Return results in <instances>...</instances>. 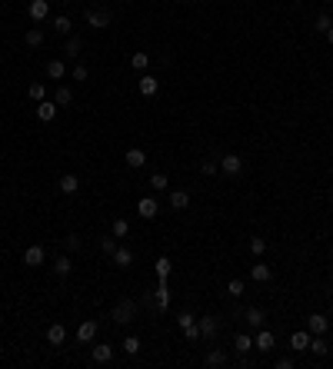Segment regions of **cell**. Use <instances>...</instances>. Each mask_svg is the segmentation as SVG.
<instances>
[{
	"mask_svg": "<svg viewBox=\"0 0 333 369\" xmlns=\"http://www.w3.org/2000/svg\"><path fill=\"white\" fill-rule=\"evenodd\" d=\"M127 233H130V223H127V219H113V236L124 239Z\"/></svg>",
	"mask_w": 333,
	"mask_h": 369,
	"instance_id": "d590c367",
	"label": "cell"
},
{
	"mask_svg": "<svg viewBox=\"0 0 333 369\" xmlns=\"http://www.w3.org/2000/svg\"><path fill=\"white\" fill-rule=\"evenodd\" d=\"M330 13H333V0H330Z\"/></svg>",
	"mask_w": 333,
	"mask_h": 369,
	"instance_id": "c3c4849f",
	"label": "cell"
},
{
	"mask_svg": "<svg viewBox=\"0 0 333 369\" xmlns=\"http://www.w3.org/2000/svg\"><path fill=\"white\" fill-rule=\"evenodd\" d=\"M44 260H47L44 246H27V250H24V263H27V266H40Z\"/></svg>",
	"mask_w": 333,
	"mask_h": 369,
	"instance_id": "7c38bea8",
	"label": "cell"
},
{
	"mask_svg": "<svg viewBox=\"0 0 333 369\" xmlns=\"http://www.w3.org/2000/svg\"><path fill=\"white\" fill-rule=\"evenodd\" d=\"M264 250H267V239L264 236H253L250 239V253H253V256H264Z\"/></svg>",
	"mask_w": 333,
	"mask_h": 369,
	"instance_id": "8d00e7d4",
	"label": "cell"
},
{
	"mask_svg": "<svg viewBox=\"0 0 333 369\" xmlns=\"http://www.w3.org/2000/svg\"><path fill=\"white\" fill-rule=\"evenodd\" d=\"M157 87H160L157 77H150V73L140 77V94H144V97H153V94H157Z\"/></svg>",
	"mask_w": 333,
	"mask_h": 369,
	"instance_id": "7402d4cb",
	"label": "cell"
},
{
	"mask_svg": "<svg viewBox=\"0 0 333 369\" xmlns=\"http://www.w3.org/2000/svg\"><path fill=\"white\" fill-rule=\"evenodd\" d=\"M147 63H150V57H147V53H133L130 57V67L133 70H147Z\"/></svg>",
	"mask_w": 333,
	"mask_h": 369,
	"instance_id": "74e56055",
	"label": "cell"
},
{
	"mask_svg": "<svg viewBox=\"0 0 333 369\" xmlns=\"http://www.w3.org/2000/svg\"><path fill=\"white\" fill-rule=\"evenodd\" d=\"M157 200H153V196H140V203H137V213H140V216H144V219H153V216H157Z\"/></svg>",
	"mask_w": 333,
	"mask_h": 369,
	"instance_id": "8fae6325",
	"label": "cell"
},
{
	"mask_svg": "<svg viewBox=\"0 0 333 369\" xmlns=\"http://www.w3.org/2000/svg\"><path fill=\"white\" fill-rule=\"evenodd\" d=\"M100 250L107 253V256H113V253H117V239H113V236H103V239H100Z\"/></svg>",
	"mask_w": 333,
	"mask_h": 369,
	"instance_id": "b9f144b4",
	"label": "cell"
},
{
	"mask_svg": "<svg viewBox=\"0 0 333 369\" xmlns=\"http://www.w3.org/2000/svg\"><path fill=\"white\" fill-rule=\"evenodd\" d=\"M124 353L137 356V353H140V339H137V336H127V339H124Z\"/></svg>",
	"mask_w": 333,
	"mask_h": 369,
	"instance_id": "f35d334b",
	"label": "cell"
},
{
	"mask_svg": "<svg viewBox=\"0 0 333 369\" xmlns=\"http://www.w3.org/2000/svg\"><path fill=\"white\" fill-rule=\"evenodd\" d=\"M27 97H30L33 103L47 100V87H44V83H30V87H27Z\"/></svg>",
	"mask_w": 333,
	"mask_h": 369,
	"instance_id": "83f0119b",
	"label": "cell"
},
{
	"mask_svg": "<svg viewBox=\"0 0 333 369\" xmlns=\"http://www.w3.org/2000/svg\"><path fill=\"white\" fill-rule=\"evenodd\" d=\"M330 27H333V17H330V13H320V17H317V30H320V33H327Z\"/></svg>",
	"mask_w": 333,
	"mask_h": 369,
	"instance_id": "60d3db41",
	"label": "cell"
},
{
	"mask_svg": "<svg viewBox=\"0 0 333 369\" xmlns=\"http://www.w3.org/2000/svg\"><path fill=\"white\" fill-rule=\"evenodd\" d=\"M247 326H253V329H260V326H264V309H260V306H250V309H247Z\"/></svg>",
	"mask_w": 333,
	"mask_h": 369,
	"instance_id": "484cf974",
	"label": "cell"
},
{
	"mask_svg": "<svg viewBox=\"0 0 333 369\" xmlns=\"http://www.w3.org/2000/svg\"><path fill=\"white\" fill-rule=\"evenodd\" d=\"M63 243H67V250L74 253V250H80V236H77V233H70L67 239H63Z\"/></svg>",
	"mask_w": 333,
	"mask_h": 369,
	"instance_id": "ee69618b",
	"label": "cell"
},
{
	"mask_svg": "<svg viewBox=\"0 0 333 369\" xmlns=\"http://www.w3.org/2000/svg\"><path fill=\"white\" fill-rule=\"evenodd\" d=\"M27 47H40V44H44V30H37V27H33V30H27Z\"/></svg>",
	"mask_w": 333,
	"mask_h": 369,
	"instance_id": "d6a6232c",
	"label": "cell"
},
{
	"mask_svg": "<svg viewBox=\"0 0 333 369\" xmlns=\"http://www.w3.org/2000/svg\"><path fill=\"white\" fill-rule=\"evenodd\" d=\"M150 190H157V193H160V190H167V173H153L150 176Z\"/></svg>",
	"mask_w": 333,
	"mask_h": 369,
	"instance_id": "ab89813d",
	"label": "cell"
},
{
	"mask_svg": "<svg viewBox=\"0 0 333 369\" xmlns=\"http://www.w3.org/2000/svg\"><path fill=\"white\" fill-rule=\"evenodd\" d=\"M110 359H113V346L110 343H97L94 346V363L103 366V363H110Z\"/></svg>",
	"mask_w": 333,
	"mask_h": 369,
	"instance_id": "e0dca14e",
	"label": "cell"
},
{
	"mask_svg": "<svg viewBox=\"0 0 333 369\" xmlns=\"http://www.w3.org/2000/svg\"><path fill=\"white\" fill-rule=\"evenodd\" d=\"M327 40H330V44H333V27H330V30H327Z\"/></svg>",
	"mask_w": 333,
	"mask_h": 369,
	"instance_id": "7dc6e473",
	"label": "cell"
},
{
	"mask_svg": "<svg viewBox=\"0 0 333 369\" xmlns=\"http://www.w3.org/2000/svg\"><path fill=\"white\" fill-rule=\"evenodd\" d=\"M80 37H70L67 44H63V57H80Z\"/></svg>",
	"mask_w": 333,
	"mask_h": 369,
	"instance_id": "f546056e",
	"label": "cell"
},
{
	"mask_svg": "<svg viewBox=\"0 0 333 369\" xmlns=\"http://www.w3.org/2000/svg\"><path fill=\"white\" fill-rule=\"evenodd\" d=\"M307 346H310V329H296V333H290V349L303 353Z\"/></svg>",
	"mask_w": 333,
	"mask_h": 369,
	"instance_id": "4fadbf2b",
	"label": "cell"
},
{
	"mask_svg": "<svg viewBox=\"0 0 333 369\" xmlns=\"http://www.w3.org/2000/svg\"><path fill=\"white\" fill-rule=\"evenodd\" d=\"M207 366H226V353L223 349H210L207 353Z\"/></svg>",
	"mask_w": 333,
	"mask_h": 369,
	"instance_id": "4dcf8cb0",
	"label": "cell"
},
{
	"mask_svg": "<svg viewBox=\"0 0 333 369\" xmlns=\"http://www.w3.org/2000/svg\"><path fill=\"white\" fill-rule=\"evenodd\" d=\"M307 329H310V336H327L330 319L323 316V313H310V316H307Z\"/></svg>",
	"mask_w": 333,
	"mask_h": 369,
	"instance_id": "7a4b0ae2",
	"label": "cell"
},
{
	"mask_svg": "<svg viewBox=\"0 0 333 369\" xmlns=\"http://www.w3.org/2000/svg\"><path fill=\"white\" fill-rule=\"evenodd\" d=\"M177 326L183 329V336H187V339H197V336H200V329H197V319L190 316V313H180V316H177Z\"/></svg>",
	"mask_w": 333,
	"mask_h": 369,
	"instance_id": "9c48e42d",
	"label": "cell"
},
{
	"mask_svg": "<svg viewBox=\"0 0 333 369\" xmlns=\"http://www.w3.org/2000/svg\"><path fill=\"white\" fill-rule=\"evenodd\" d=\"M133 319H137V303L133 300H120L117 306H113V323L127 326V323H133Z\"/></svg>",
	"mask_w": 333,
	"mask_h": 369,
	"instance_id": "6da1fadb",
	"label": "cell"
},
{
	"mask_svg": "<svg viewBox=\"0 0 333 369\" xmlns=\"http://www.w3.org/2000/svg\"><path fill=\"white\" fill-rule=\"evenodd\" d=\"M233 349H237V353H250L253 349V336H250V333H240V336L233 339Z\"/></svg>",
	"mask_w": 333,
	"mask_h": 369,
	"instance_id": "cb8c5ba5",
	"label": "cell"
},
{
	"mask_svg": "<svg viewBox=\"0 0 333 369\" xmlns=\"http://www.w3.org/2000/svg\"><path fill=\"white\" fill-rule=\"evenodd\" d=\"M70 269H74V263H70V256H57V263H54V273L60 276V280H63V276L70 273Z\"/></svg>",
	"mask_w": 333,
	"mask_h": 369,
	"instance_id": "f1b7e54d",
	"label": "cell"
},
{
	"mask_svg": "<svg viewBox=\"0 0 333 369\" xmlns=\"http://www.w3.org/2000/svg\"><path fill=\"white\" fill-rule=\"evenodd\" d=\"M27 13L33 17V24H40V20L50 17V4H47V0H30V4H27Z\"/></svg>",
	"mask_w": 333,
	"mask_h": 369,
	"instance_id": "277c9868",
	"label": "cell"
},
{
	"mask_svg": "<svg viewBox=\"0 0 333 369\" xmlns=\"http://www.w3.org/2000/svg\"><path fill=\"white\" fill-rule=\"evenodd\" d=\"M54 117H57V103H54V100H40V103H37V120L50 123Z\"/></svg>",
	"mask_w": 333,
	"mask_h": 369,
	"instance_id": "ac0fdd59",
	"label": "cell"
},
{
	"mask_svg": "<svg viewBox=\"0 0 333 369\" xmlns=\"http://www.w3.org/2000/svg\"><path fill=\"white\" fill-rule=\"evenodd\" d=\"M170 207L173 210H187L190 207V193L187 190H173V193H170Z\"/></svg>",
	"mask_w": 333,
	"mask_h": 369,
	"instance_id": "44dd1931",
	"label": "cell"
},
{
	"mask_svg": "<svg viewBox=\"0 0 333 369\" xmlns=\"http://www.w3.org/2000/svg\"><path fill=\"white\" fill-rule=\"evenodd\" d=\"M307 349L313 353V356H327V349H330V346H327V339H323V336H313V339H310V346H307Z\"/></svg>",
	"mask_w": 333,
	"mask_h": 369,
	"instance_id": "4316f807",
	"label": "cell"
},
{
	"mask_svg": "<svg viewBox=\"0 0 333 369\" xmlns=\"http://www.w3.org/2000/svg\"><path fill=\"white\" fill-rule=\"evenodd\" d=\"M153 306H157V313H164V309L170 306V286H167V280H160V286L153 289Z\"/></svg>",
	"mask_w": 333,
	"mask_h": 369,
	"instance_id": "30bf717a",
	"label": "cell"
},
{
	"mask_svg": "<svg viewBox=\"0 0 333 369\" xmlns=\"http://www.w3.org/2000/svg\"><path fill=\"white\" fill-rule=\"evenodd\" d=\"M243 289H247L243 280H230V283H226V296H233V300H237V296H243Z\"/></svg>",
	"mask_w": 333,
	"mask_h": 369,
	"instance_id": "1f68e13d",
	"label": "cell"
},
{
	"mask_svg": "<svg viewBox=\"0 0 333 369\" xmlns=\"http://www.w3.org/2000/svg\"><path fill=\"white\" fill-rule=\"evenodd\" d=\"M70 27H74V24H70V17H63V13H60V17H54V30L57 33H70Z\"/></svg>",
	"mask_w": 333,
	"mask_h": 369,
	"instance_id": "e575fe53",
	"label": "cell"
},
{
	"mask_svg": "<svg viewBox=\"0 0 333 369\" xmlns=\"http://www.w3.org/2000/svg\"><path fill=\"white\" fill-rule=\"evenodd\" d=\"M153 269H157V276H160V280H167V276H170V269H173V266H170V260H167V256H160L157 263H153Z\"/></svg>",
	"mask_w": 333,
	"mask_h": 369,
	"instance_id": "836d02e7",
	"label": "cell"
},
{
	"mask_svg": "<svg viewBox=\"0 0 333 369\" xmlns=\"http://www.w3.org/2000/svg\"><path fill=\"white\" fill-rule=\"evenodd\" d=\"M97 329H100V326H97L94 319H83V323L77 326V339H80L83 346H90V343H94V339H97Z\"/></svg>",
	"mask_w": 333,
	"mask_h": 369,
	"instance_id": "3957f363",
	"label": "cell"
},
{
	"mask_svg": "<svg viewBox=\"0 0 333 369\" xmlns=\"http://www.w3.org/2000/svg\"><path fill=\"white\" fill-rule=\"evenodd\" d=\"M47 77H50V80H63V77H67V63H63L60 57L50 60V63H47Z\"/></svg>",
	"mask_w": 333,
	"mask_h": 369,
	"instance_id": "d6986e66",
	"label": "cell"
},
{
	"mask_svg": "<svg viewBox=\"0 0 333 369\" xmlns=\"http://www.w3.org/2000/svg\"><path fill=\"white\" fill-rule=\"evenodd\" d=\"M74 80H87V67H83V63L74 67Z\"/></svg>",
	"mask_w": 333,
	"mask_h": 369,
	"instance_id": "f6af8a7d",
	"label": "cell"
},
{
	"mask_svg": "<svg viewBox=\"0 0 333 369\" xmlns=\"http://www.w3.org/2000/svg\"><path fill=\"white\" fill-rule=\"evenodd\" d=\"M110 10H87V27H94V30H103V27H110Z\"/></svg>",
	"mask_w": 333,
	"mask_h": 369,
	"instance_id": "52a82bcc",
	"label": "cell"
},
{
	"mask_svg": "<svg viewBox=\"0 0 333 369\" xmlns=\"http://www.w3.org/2000/svg\"><path fill=\"white\" fill-rule=\"evenodd\" d=\"M217 170H220V167H217L214 160H203V163H200V173H203V176H214Z\"/></svg>",
	"mask_w": 333,
	"mask_h": 369,
	"instance_id": "7bdbcfd3",
	"label": "cell"
},
{
	"mask_svg": "<svg viewBox=\"0 0 333 369\" xmlns=\"http://www.w3.org/2000/svg\"><path fill=\"white\" fill-rule=\"evenodd\" d=\"M124 163H127V167H130V170H140V167H144V163H147V153L140 150V146H133V150H127Z\"/></svg>",
	"mask_w": 333,
	"mask_h": 369,
	"instance_id": "9a60e30c",
	"label": "cell"
},
{
	"mask_svg": "<svg viewBox=\"0 0 333 369\" xmlns=\"http://www.w3.org/2000/svg\"><path fill=\"white\" fill-rule=\"evenodd\" d=\"M220 170L226 176H237L240 170H243V157H237V153H226V157H220Z\"/></svg>",
	"mask_w": 333,
	"mask_h": 369,
	"instance_id": "ba28073f",
	"label": "cell"
},
{
	"mask_svg": "<svg viewBox=\"0 0 333 369\" xmlns=\"http://www.w3.org/2000/svg\"><path fill=\"white\" fill-rule=\"evenodd\" d=\"M290 366H293V359H290V356H280L277 359V369H290Z\"/></svg>",
	"mask_w": 333,
	"mask_h": 369,
	"instance_id": "bcb514c9",
	"label": "cell"
},
{
	"mask_svg": "<svg viewBox=\"0 0 333 369\" xmlns=\"http://www.w3.org/2000/svg\"><path fill=\"white\" fill-rule=\"evenodd\" d=\"M47 343L50 346H63L67 343V329H63V323H54L50 329H47Z\"/></svg>",
	"mask_w": 333,
	"mask_h": 369,
	"instance_id": "5bb4252c",
	"label": "cell"
},
{
	"mask_svg": "<svg viewBox=\"0 0 333 369\" xmlns=\"http://www.w3.org/2000/svg\"><path fill=\"white\" fill-rule=\"evenodd\" d=\"M250 280H257V283H270V280H273V269L267 266V263H253V266H250Z\"/></svg>",
	"mask_w": 333,
	"mask_h": 369,
	"instance_id": "2e32d148",
	"label": "cell"
},
{
	"mask_svg": "<svg viewBox=\"0 0 333 369\" xmlns=\"http://www.w3.org/2000/svg\"><path fill=\"white\" fill-rule=\"evenodd\" d=\"M77 190H80V180H77L74 173H63L60 176V193H67V196H74Z\"/></svg>",
	"mask_w": 333,
	"mask_h": 369,
	"instance_id": "ffe728a7",
	"label": "cell"
},
{
	"mask_svg": "<svg viewBox=\"0 0 333 369\" xmlns=\"http://www.w3.org/2000/svg\"><path fill=\"white\" fill-rule=\"evenodd\" d=\"M54 103H57V106H70V103H74V90H70V87H57Z\"/></svg>",
	"mask_w": 333,
	"mask_h": 369,
	"instance_id": "603a6c76",
	"label": "cell"
},
{
	"mask_svg": "<svg viewBox=\"0 0 333 369\" xmlns=\"http://www.w3.org/2000/svg\"><path fill=\"white\" fill-rule=\"evenodd\" d=\"M273 346H277V336H273L270 329H264V326H260L257 339H253V349H260V353H270Z\"/></svg>",
	"mask_w": 333,
	"mask_h": 369,
	"instance_id": "5b68a950",
	"label": "cell"
},
{
	"mask_svg": "<svg viewBox=\"0 0 333 369\" xmlns=\"http://www.w3.org/2000/svg\"><path fill=\"white\" fill-rule=\"evenodd\" d=\"M113 263H117L120 269H127V266L133 263V253H130V250H124V246H117V253H113Z\"/></svg>",
	"mask_w": 333,
	"mask_h": 369,
	"instance_id": "d4e9b609",
	"label": "cell"
},
{
	"mask_svg": "<svg viewBox=\"0 0 333 369\" xmlns=\"http://www.w3.org/2000/svg\"><path fill=\"white\" fill-rule=\"evenodd\" d=\"M197 329H200L203 339H214L217 329H220V319H217V316H203V319H197Z\"/></svg>",
	"mask_w": 333,
	"mask_h": 369,
	"instance_id": "8992f818",
	"label": "cell"
}]
</instances>
